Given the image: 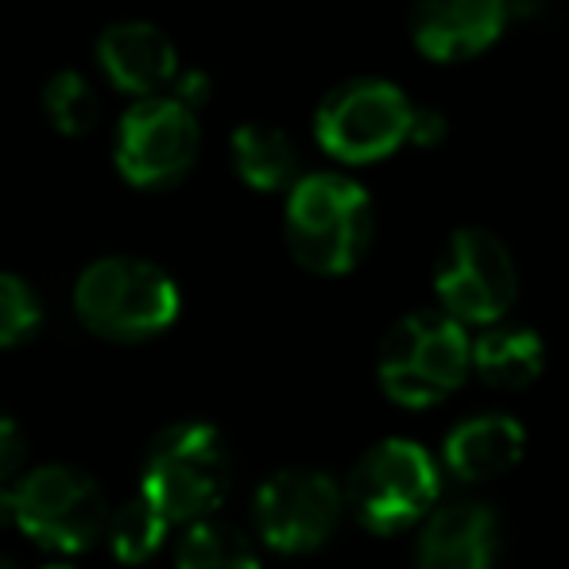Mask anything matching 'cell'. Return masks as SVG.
Segmentation results:
<instances>
[{"instance_id":"obj_1","label":"cell","mask_w":569,"mask_h":569,"mask_svg":"<svg viewBox=\"0 0 569 569\" xmlns=\"http://www.w3.org/2000/svg\"><path fill=\"white\" fill-rule=\"evenodd\" d=\"M283 232L295 263L307 268L310 276H349L372 248V198L360 182L345 174H302L287 194Z\"/></svg>"},{"instance_id":"obj_2","label":"cell","mask_w":569,"mask_h":569,"mask_svg":"<svg viewBox=\"0 0 569 569\" xmlns=\"http://www.w3.org/2000/svg\"><path fill=\"white\" fill-rule=\"evenodd\" d=\"M232 485V453L218 427L198 419L171 422L143 457L140 496H148L171 523H202L226 503Z\"/></svg>"},{"instance_id":"obj_3","label":"cell","mask_w":569,"mask_h":569,"mask_svg":"<svg viewBox=\"0 0 569 569\" xmlns=\"http://www.w3.org/2000/svg\"><path fill=\"white\" fill-rule=\"evenodd\" d=\"M179 283L159 263L136 256L93 260L74 283V315L106 341H151L179 322Z\"/></svg>"},{"instance_id":"obj_4","label":"cell","mask_w":569,"mask_h":569,"mask_svg":"<svg viewBox=\"0 0 569 569\" xmlns=\"http://www.w3.org/2000/svg\"><path fill=\"white\" fill-rule=\"evenodd\" d=\"M472 368V341L461 322L442 310L403 315L380 341L376 376L391 403L435 407L450 399Z\"/></svg>"},{"instance_id":"obj_5","label":"cell","mask_w":569,"mask_h":569,"mask_svg":"<svg viewBox=\"0 0 569 569\" xmlns=\"http://www.w3.org/2000/svg\"><path fill=\"white\" fill-rule=\"evenodd\" d=\"M442 472L430 450L411 438H383L345 480V503L352 519L372 535H403L435 516Z\"/></svg>"},{"instance_id":"obj_6","label":"cell","mask_w":569,"mask_h":569,"mask_svg":"<svg viewBox=\"0 0 569 569\" xmlns=\"http://www.w3.org/2000/svg\"><path fill=\"white\" fill-rule=\"evenodd\" d=\"M415 101L388 78H352L318 101L315 140L338 163L365 167L411 143Z\"/></svg>"},{"instance_id":"obj_7","label":"cell","mask_w":569,"mask_h":569,"mask_svg":"<svg viewBox=\"0 0 569 569\" xmlns=\"http://www.w3.org/2000/svg\"><path fill=\"white\" fill-rule=\"evenodd\" d=\"M109 500L78 465H39L16 480V527L59 555H82L109 531Z\"/></svg>"},{"instance_id":"obj_8","label":"cell","mask_w":569,"mask_h":569,"mask_svg":"<svg viewBox=\"0 0 569 569\" xmlns=\"http://www.w3.org/2000/svg\"><path fill=\"white\" fill-rule=\"evenodd\" d=\"M438 310L453 322L492 330L508 318L519 295V271L508 244L488 229H453L435 263Z\"/></svg>"},{"instance_id":"obj_9","label":"cell","mask_w":569,"mask_h":569,"mask_svg":"<svg viewBox=\"0 0 569 569\" xmlns=\"http://www.w3.org/2000/svg\"><path fill=\"white\" fill-rule=\"evenodd\" d=\"M345 485L322 469H279L256 488L252 523L276 555H315L333 539L345 516Z\"/></svg>"},{"instance_id":"obj_10","label":"cell","mask_w":569,"mask_h":569,"mask_svg":"<svg viewBox=\"0 0 569 569\" xmlns=\"http://www.w3.org/2000/svg\"><path fill=\"white\" fill-rule=\"evenodd\" d=\"M202 148V124L174 98L136 101L117 124V171L140 190H167L190 174Z\"/></svg>"},{"instance_id":"obj_11","label":"cell","mask_w":569,"mask_h":569,"mask_svg":"<svg viewBox=\"0 0 569 569\" xmlns=\"http://www.w3.org/2000/svg\"><path fill=\"white\" fill-rule=\"evenodd\" d=\"M508 23V0H415L411 43L430 62H465L485 54Z\"/></svg>"},{"instance_id":"obj_12","label":"cell","mask_w":569,"mask_h":569,"mask_svg":"<svg viewBox=\"0 0 569 569\" xmlns=\"http://www.w3.org/2000/svg\"><path fill=\"white\" fill-rule=\"evenodd\" d=\"M98 67L120 93L148 101L179 78V51L159 23L117 20L98 36Z\"/></svg>"},{"instance_id":"obj_13","label":"cell","mask_w":569,"mask_h":569,"mask_svg":"<svg viewBox=\"0 0 569 569\" xmlns=\"http://www.w3.org/2000/svg\"><path fill=\"white\" fill-rule=\"evenodd\" d=\"M500 555V523L488 503L465 500L438 508L415 542V569H492Z\"/></svg>"},{"instance_id":"obj_14","label":"cell","mask_w":569,"mask_h":569,"mask_svg":"<svg viewBox=\"0 0 569 569\" xmlns=\"http://www.w3.org/2000/svg\"><path fill=\"white\" fill-rule=\"evenodd\" d=\"M527 430L511 415H472L457 422L442 442V461L465 485L500 480L523 461Z\"/></svg>"},{"instance_id":"obj_15","label":"cell","mask_w":569,"mask_h":569,"mask_svg":"<svg viewBox=\"0 0 569 569\" xmlns=\"http://www.w3.org/2000/svg\"><path fill=\"white\" fill-rule=\"evenodd\" d=\"M472 368L488 388L523 391L547 368V345L527 326H492L472 341Z\"/></svg>"},{"instance_id":"obj_16","label":"cell","mask_w":569,"mask_h":569,"mask_svg":"<svg viewBox=\"0 0 569 569\" xmlns=\"http://www.w3.org/2000/svg\"><path fill=\"white\" fill-rule=\"evenodd\" d=\"M232 167L240 182L260 194H279V190L291 194L295 182L302 179L291 136L271 124H240L232 132Z\"/></svg>"},{"instance_id":"obj_17","label":"cell","mask_w":569,"mask_h":569,"mask_svg":"<svg viewBox=\"0 0 569 569\" xmlns=\"http://www.w3.org/2000/svg\"><path fill=\"white\" fill-rule=\"evenodd\" d=\"M174 569H260V550L248 531L213 516L182 531Z\"/></svg>"},{"instance_id":"obj_18","label":"cell","mask_w":569,"mask_h":569,"mask_svg":"<svg viewBox=\"0 0 569 569\" xmlns=\"http://www.w3.org/2000/svg\"><path fill=\"white\" fill-rule=\"evenodd\" d=\"M167 531H171V519H167L148 496H136V500H128L124 508L113 511L106 539L117 562L143 566L148 558H156L159 550H163Z\"/></svg>"},{"instance_id":"obj_19","label":"cell","mask_w":569,"mask_h":569,"mask_svg":"<svg viewBox=\"0 0 569 569\" xmlns=\"http://www.w3.org/2000/svg\"><path fill=\"white\" fill-rule=\"evenodd\" d=\"M43 113L59 128L62 136H82L98 124V93L78 70H59L51 82L43 86Z\"/></svg>"},{"instance_id":"obj_20","label":"cell","mask_w":569,"mask_h":569,"mask_svg":"<svg viewBox=\"0 0 569 569\" xmlns=\"http://www.w3.org/2000/svg\"><path fill=\"white\" fill-rule=\"evenodd\" d=\"M43 330V299L28 279L0 271V349L28 345Z\"/></svg>"},{"instance_id":"obj_21","label":"cell","mask_w":569,"mask_h":569,"mask_svg":"<svg viewBox=\"0 0 569 569\" xmlns=\"http://www.w3.org/2000/svg\"><path fill=\"white\" fill-rule=\"evenodd\" d=\"M23 461H28V438H23V427L0 407V485H8V480L23 469Z\"/></svg>"},{"instance_id":"obj_22","label":"cell","mask_w":569,"mask_h":569,"mask_svg":"<svg viewBox=\"0 0 569 569\" xmlns=\"http://www.w3.org/2000/svg\"><path fill=\"white\" fill-rule=\"evenodd\" d=\"M174 101H182V106L190 109V113H198V109L206 106V101L213 98V82L206 70H179V78H174Z\"/></svg>"},{"instance_id":"obj_23","label":"cell","mask_w":569,"mask_h":569,"mask_svg":"<svg viewBox=\"0 0 569 569\" xmlns=\"http://www.w3.org/2000/svg\"><path fill=\"white\" fill-rule=\"evenodd\" d=\"M446 117L438 113V109H427V106H415V120H411V143L422 151L438 148V143L446 140Z\"/></svg>"},{"instance_id":"obj_24","label":"cell","mask_w":569,"mask_h":569,"mask_svg":"<svg viewBox=\"0 0 569 569\" xmlns=\"http://www.w3.org/2000/svg\"><path fill=\"white\" fill-rule=\"evenodd\" d=\"M16 523V485H0V531Z\"/></svg>"},{"instance_id":"obj_25","label":"cell","mask_w":569,"mask_h":569,"mask_svg":"<svg viewBox=\"0 0 569 569\" xmlns=\"http://www.w3.org/2000/svg\"><path fill=\"white\" fill-rule=\"evenodd\" d=\"M0 569H20V566H16L12 558H4V555H0Z\"/></svg>"},{"instance_id":"obj_26","label":"cell","mask_w":569,"mask_h":569,"mask_svg":"<svg viewBox=\"0 0 569 569\" xmlns=\"http://www.w3.org/2000/svg\"><path fill=\"white\" fill-rule=\"evenodd\" d=\"M43 569H74L70 562H51V566H43Z\"/></svg>"}]
</instances>
